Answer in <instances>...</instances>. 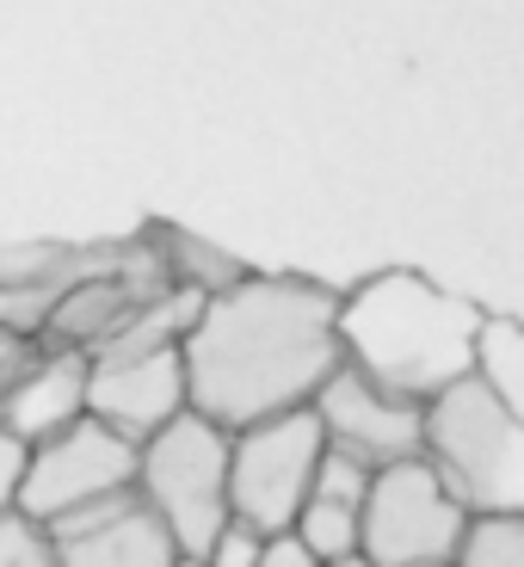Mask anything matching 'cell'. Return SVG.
I'll list each match as a JSON object with an SVG mask.
<instances>
[{
    "mask_svg": "<svg viewBox=\"0 0 524 567\" xmlns=\"http://www.w3.org/2000/svg\"><path fill=\"white\" fill-rule=\"evenodd\" d=\"M179 352L192 413L223 432L315 408L321 383L346 364L340 290L297 271H242L228 290L204 297Z\"/></svg>",
    "mask_w": 524,
    "mask_h": 567,
    "instance_id": "1",
    "label": "cell"
},
{
    "mask_svg": "<svg viewBox=\"0 0 524 567\" xmlns=\"http://www.w3.org/2000/svg\"><path fill=\"white\" fill-rule=\"evenodd\" d=\"M482 321L487 315L475 302L451 297L408 266L370 271L340 297V352L358 377L425 408L451 383L475 377Z\"/></svg>",
    "mask_w": 524,
    "mask_h": 567,
    "instance_id": "2",
    "label": "cell"
},
{
    "mask_svg": "<svg viewBox=\"0 0 524 567\" xmlns=\"http://www.w3.org/2000/svg\"><path fill=\"white\" fill-rule=\"evenodd\" d=\"M420 456L469 518L524 512V420L482 377H463L439 401H425Z\"/></svg>",
    "mask_w": 524,
    "mask_h": 567,
    "instance_id": "3",
    "label": "cell"
},
{
    "mask_svg": "<svg viewBox=\"0 0 524 567\" xmlns=\"http://www.w3.org/2000/svg\"><path fill=\"white\" fill-rule=\"evenodd\" d=\"M228 444H235V432L185 408L155 439H142L136 456V494L155 506V518L173 530L179 555H192V561H204L210 543L235 525V512H228Z\"/></svg>",
    "mask_w": 524,
    "mask_h": 567,
    "instance_id": "4",
    "label": "cell"
},
{
    "mask_svg": "<svg viewBox=\"0 0 524 567\" xmlns=\"http://www.w3.org/2000/svg\"><path fill=\"white\" fill-rule=\"evenodd\" d=\"M321 456H327V432L315 420V408L235 432V444H228V512H235V525H247L254 537H284L297 525V512L309 506Z\"/></svg>",
    "mask_w": 524,
    "mask_h": 567,
    "instance_id": "5",
    "label": "cell"
},
{
    "mask_svg": "<svg viewBox=\"0 0 524 567\" xmlns=\"http://www.w3.org/2000/svg\"><path fill=\"white\" fill-rule=\"evenodd\" d=\"M469 512L451 487L432 475L425 456L389 463L370 475L364 518H358V555L370 567H456Z\"/></svg>",
    "mask_w": 524,
    "mask_h": 567,
    "instance_id": "6",
    "label": "cell"
},
{
    "mask_svg": "<svg viewBox=\"0 0 524 567\" xmlns=\"http://www.w3.org/2000/svg\"><path fill=\"white\" fill-rule=\"evenodd\" d=\"M136 456H142V444H130L124 432H112V425H100L86 413V420H74L50 444H31L19 512L38 518V525H62V518L100 506V499L130 494L136 487Z\"/></svg>",
    "mask_w": 524,
    "mask_h": 567,
    "instance_id": "7",
    "label": "cell"
},
{
    "mask_svg": "<svg viewBox=\"0 0 524 567\" xmlns=\"http://www.w3.org/2000/svg\"><path fill=\"white\" fill-rule=\"evenodd\" d=\"M315 420H321V432H327V451L358 463V468H370V475L389 468V463L420 456V439H425V408L377 389L370 377H358L352 364H340L321 383Z\"/></svg>",
    "mask_w": 524,
    "mask_h": 567,
    "instance_id": "8",
    "label": "cell"
},
{
    "mask_svg": "<svg viewBox=\"0 0 524 567\" xmlns=\"http://www.w3.org/2000/svg\"><path fill=\"white\" fill-rule=\"evenodd\" d=\"M192 408L185 395V352H130V358H93L86 370V413L112 432H124L130 444L155 439L167 420Z\"/></svg>",
    "mask_w": 524,
    "mask_h": 567,
    "instance_id": "9",
    "label": "cell"
},
{
    "mask_svg": "<svg viewBox=\"0 0 524 567\" xmlns=\"http://www.w3.org/2000/svg\"><path fill=\"white\" fill-rule=\"evenodd\" d=\"M50 537L62 549V567H179L185 561L173 530L161 525L155 506L136 487L50 525Z\"/></svg>",
    "mask_w": 524,
    "mask_h": 567,
    "instance_id": "10",
    "label": "cell"
},
{
    "mask_svg": "<svg viewBox=\"0 0 524 567\" xmlns=\"http://www.w3.org/2000/svg\"><path fill=\"white\" fill-rule=\"evenodd\" d=\"M86 370H93L86 352L38 346L13 370H0V425L25 444H50L74 420H86Z\"/></svg>",
    "mask_w": 524,
    "mask_h": 567,
    "instance_id": "11",
    "label": "cell"
},
{
    "mask_svg": "<svg viewBox=\"0 0 524 567\" xmlns=\"http://www.w3.org/2000/svg\"><path fill=\"white\" fill-rule=\"evenodd\" d=\"M364 494H370V468H358V463H346V456L327 451L321 456V475H315L309 506H302L297 525H290L315 561H346V555H358Z\"/></svg>",
    "mask_w": 524,
    "mask_h": 567,
    "instance_id": "12",
    "label": "cell"
},
{
    "mask_svg": "<svg viewBox=\"0 0 524 567\" xmlns=\"http://www.w3.org/2000/svg\"><path fill=\"white\" fill-rule=\"evenodd\" d=\"M148 241L161 247L167 278L179 284V290H198V297H216V290H228V284L247 271L228 254H216L210 241H198V235H185V228H173V223H148Z\"/></svg>",
    "mask_w": 524,
    "mask_h": 567,
    "instance_id": "13",
    "label": "cell"
},
{
    "mask_svg": "<svg viewBox=\"0 0 524 567\" xmlns=\"http://www.w3.org/2000/svg\"><path fill=\"white\" fill-rule=\"evenodd\" d=\"M475 377H482V383L524 420V327L518 321H500V315L482 321V358H475Z\"/></svg>",
    "mask_w": 524,
    "mask_h": 567,
    "instance_id": "14",
    "label": "cell"
},
{
    "mask_svg": "<svg viewBox=\"0 0 524 567\" xmlns=\"http://www.w3.org/2000/svg\"><path fill=\"white\" fill-rule=\"evenodd\" d=\"M456 567H524V512H494L469 518Z\"/></svg>",
    "mask_w": 524,
    "mask_h": 567,
    "instance_id": "15",
    "label": "cell"
},
{
    "mask_svg": "<svg viewBox=\"0 0 524 567\" xmlns=\"http://www.w3.org/2000/svg\"><path fill=\"white\" fill-rule=\"evenodd\" d=\"M0 567H62V549L50 537V525H38L25 512H7L0 518Z\"/></svg>",
    "mask_w": 524,
    "mask_h": 567,
    "instance_id": "16",
    "label": "cell"
},
{
    "mask_svg": "<svg viewBox=\"0 0 524 567\" xmlns=\"http://www.w3.org/2000/svg\"><path fill=\"white\" fill-rule=\"evenodd\" d=\"M25 468H31V444L13 439L7 425H0V518L19 512V494H25Z\"/></svg>",
    "mask_w": 524,
    "mask_h": 567,
    "instance_id": "17",
    "label": "cell"
},
{
    "mask_svg": "<svg viewBox=\"0 0 524 567\" xmlns=\"http://www.w3.org/2000/svg\"><path fill=\"white\" fill-rule=\"evenodd\" d=\"M259 549H266V537H254L247 525H228L223 537L210 543L204 567H259Z\"/></svg>",
    "mask_w": 524,
    "mask_h": 567,
    "instance_id": "18",
    "label": "cell"
},
{
    "mask_svg": "<svg viewBox=\"0 0 524 567\" xmlns=\"http://www.w3.org/2000/svg\"><path fill=\"white\" fill-rule=\"evenodd\" d=\"M259 567H321V561L302 549L297 530H284V537H266V549H259Z\"/></svg>",
    "mask_w": 524,
    "mask_h": 567,
    "instance_id": "19",
    "label": "cell"
},
{
    "mask_svg": "<svg viewBox=\"0 0 524 567\" xmlns=\"http://www.w3.org/2000/svg\"><path fill=\"white\" fill-rule=\"evenodd\" d=\"M31 352H38V340H31V333H19V327L0 321V370H13L19 358H31Z\"/></svg>",
    "mask_w": 524,
    "mask_h": 567,
    "instance_id": "20",
    "label": "cell"
},
{
    "mask_svg": "<svg viewBox=\"0 0 524 567\" xmlns=\"http://www.w3.org/2000/svg\"><path fill=\"white\" fill-rule=\"evenodd\" d=\"M321 567H370L364 555H346V561H321Z\"/></svg>",
    "mask_w": 524,
    "mask_h": 567,
    "instance_id": "21",
    "label": "cell"
}]
</instances>
